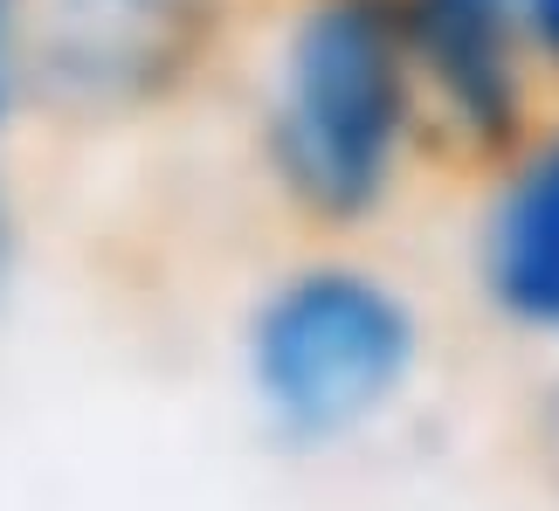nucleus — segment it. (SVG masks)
I'll use <instances>...</instances> for the list:
<instances>
[{
    "mask_svg": "<svg viewBox=\"0 0 559 511\" xmlns=\"http://www.w3.org/2000/svg\"><path fill=\"white\" fill-rule=\"evenodd\" d=\"M249 0H28V118L139 132L222 76Z\"/></svg>",
    "mask_w": 559,
    "mask_h": 511,
    "instance_id": "3",
    "label": "nucleus"
},
{
    "mask_svg": "<svg viewBox=\"0 0 559 511\" xmlns=\"http://www.w3.org/2000/svg\"><path fill=\"white\" fill-rule=\"evenodd\" d=\"M249 153L311 242H367L421 180H449L407 0H276Z\"/></svg>",
    "mask_w": 559,
    "mask_h": 511,
    "instance_id": "1",
    "label": "nucleus"
},
{
    "mask_svg": "<svg viewBox=\"0 0 559 511\" xmlns=\"http://www.w3.org/2000/svg\"><path fill=\"white\" fill-rule=\"evenodd\" d=\"M21 35H28V0H0V145L28 118V56H21Z\"/></svg>",
    "mask_w": 559,
    "mask_h": 511,
    "instance_id": "5",
    "label": "nucleus"
},
{
    "mask_svg": "<svg viewBox=\"0 0 559 511\" xmlns=\"http://www.w3.org/2000/svg\"><path fill=\"white\" fill-rule=\"evenodd\" d=\"M436 367V318L394 263L311 242L276 263L235 318V388L276 456L318 463L415 408Z\"/></svg>",
    "mask_w": 559,
    "mask_h": 511,
    "instance_id": "2",
    "label": "nucleus"
},
{
    "mask_svg": "<svg viewBox=\"0 0 559 511\" xmlns=\"http://www.w3.org/2000/svg\"><path fill=\"white\" fill-rule=\"evenodd\" d=\"M21 276H28V207H21V187L8 174V153H0V318L14 311Z\"/></svg>",
    "mask_w": 559,
    "mask_h": 511,
    "instance_id": "6",
    "label": "nucleus"
},
{
    "mask_svg": "<svg viewBox=\"0 0 559 511\" xmlns=\"http://www.w3.org/2000/svg\"><path fill=\"white\" fill-rule=\"evenodd\" d=\"M490 8H504L511 21H519V35L532 41V56L546 62V76L559 91V0H490Z\"/></svg>",
    "mask_w": 559,
    "mask_h": 511,
    "instance_id": "7",
    "label": "nucleus"
},
{
    "mask_svg": "<svg viewBox=\"0 0 559 511\" xmlns=\"http://www.w3.org/2000/svg\"><path fill=\"white\" fill-rule=\"evenodd\" d=\"M463 284L511 346L559 367V104L463 180Z\"/></svg>",
    "mask_w": 559,
    "mask_h": 511,
    "instance_id": "4",
    "label": "nucleus"
}]
</instances>
